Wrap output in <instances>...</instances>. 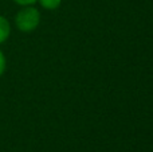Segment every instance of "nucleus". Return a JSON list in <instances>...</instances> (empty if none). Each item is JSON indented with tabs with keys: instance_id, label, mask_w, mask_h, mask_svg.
<instances>
[{
	"instance_id": "obj_1",
	"label": "nucleus",
	"mask_w": 153,
	"mask_h": 152,
	"mask_svg": "<svg viewBox=\"0 0 153 152\" xmlns=\"http://www.w3.org/2000/svg\"><path fill=\"white\" fill-rule=\"evenodd\" d=\"M40 22V13L36 8L34 7H26L18 12L15 16V23L20 31L30 32L38 27Z\"/></svg>"
},
{
	"instance_id": "obj_2",
	"label": "nucleus",
	"mask_w": 153,
	"mask_h": 152,
	"mask_svg": "<svg viewBox=\"0 0 153 152\" xmlns=\"http://www.w3.org/2000/svg\"><path fill=\"white\" fill-rule=\"evenodd\" d=\"M10 32H11V27H10L8 20L4 16H0V43L5 42L8 39Z\"/></svg>"
},
{
	"instance_id": "obj_3",
	"label": "nucleus",
	"mask_w": 153,
	"mask_h": 152,
	"mask_svg": "<svg viewBox=\"0 0 153 152\" xmlns=\"http://www.w3.org/2000/svg\"><path fill=\"white\" fill-rule=\"evenodd\" d=\"M61 1L62 0H39L40 5L46 10H55L61 5Z\"/></svg>"
},
{
	"instance_id": "obj_4",
	"label": "nucleus",
	"mask_w": 153,
	"mask_h": 152,
	"mask_svg": "<svg viewBox=\"0 0 153 152\" xmlns=\"http://www.w3.org/2000/svg\"><path fill=\"white\" fill-rule=\"evenodd\" d=\"M4 70H5V58H4V55H3L1 50H0V77H1V74L4 73Z\"/></svg>"
},
{
	"instance_id": "obj_5",
	"label": "nucleus",
	"mask_w": 153,
	"mask_h": 152,
	"mask_svg": "<svg viewBox=\"0 0 153 152\" xmlns=\"http://www.w3.org/2000/svg\"><path fill=\"white\" fill-rule=\"evenodd\" d=\"M13 1L20 5H31V4H34L36 0H13Z\"/></svg>"
}]
</instances>
